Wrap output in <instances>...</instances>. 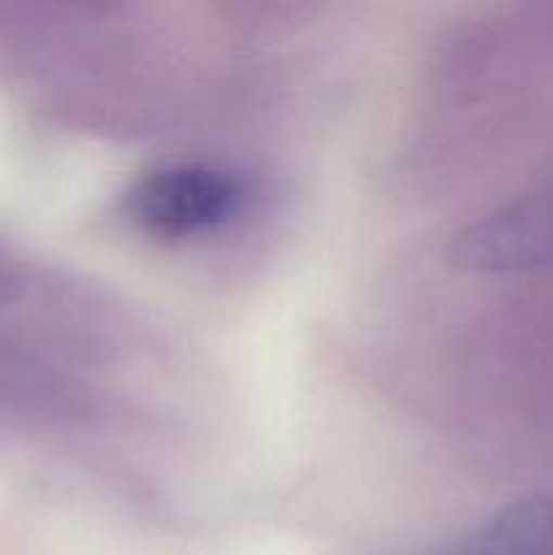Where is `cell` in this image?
I'll use <instances>...</instances> for the list:
<instances>
[{
  "label": "cell",
  "instance_id": "cell-3",
  "mask_svg": "<svg viewBox=\"0 0 553 555\" xmlns=\"http://www.w3.org/2000/svg\"><path fill=\"white\" fill-rule=\"evenodd\" d=\"M553 499L524 496L510 502L477 529L437 555H551Z\"/></svg>",
  "mask_w": 553,
  "mask_h": 555
},
{
  "label": "cell",
  "instance_id": "cell-1",
  "mask_svg": "<svg viewBox=\"0 0 553 555\" xmlns=\"http://www.w3.org/2000/svg\"><path fill=\"white\" fill-rule=\"evenodd\" d=\"M448 258L470 274H510L553 263V182L466 222L450 242Z\"/></svg>",
  "mask_w": 553,
  "mask_h": 555
},
{
  "label": "cell",
  "instance_id": "cell-2",
  "mask_svg": "<svg viewBox=\"0 0 553 555\" xmlns=\"http://www.w3.org/2000/svg\"><path fill=\"white\" fill-rule=\"evenodd\" d=\"M242 201V184L211 163H171L146 173L128 198L130 217L160 238H188L226 222Z\"/></svg>",
  "mask_w": 553,
  "mask_h": 555
}]
</instances>
